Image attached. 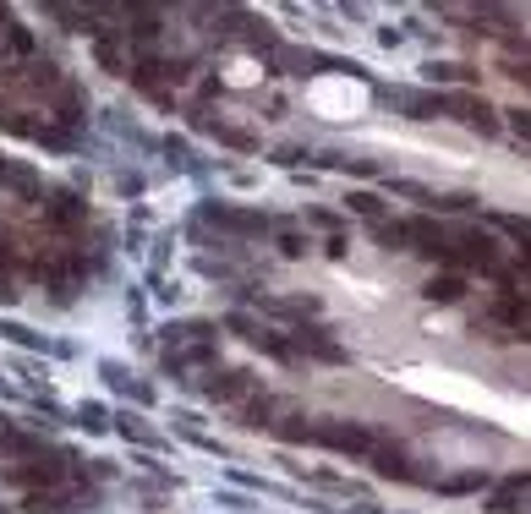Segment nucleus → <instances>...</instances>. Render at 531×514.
<instances>
[{"label": "nucleus", "instance_id": "1", "mask_svg": "<svg viewBox=\"0 0 531 514\" xmlns=\"http://www.w3.org/2000/svg\"><path fill=\"white\" fill-rule=\"evenodd\" d=\"M225 83H230V88H252V83H258V61H247V55H236V61L225 66Z\"/></svg>", "mask_w": 531, "mask_h": 514}]
</instances>
